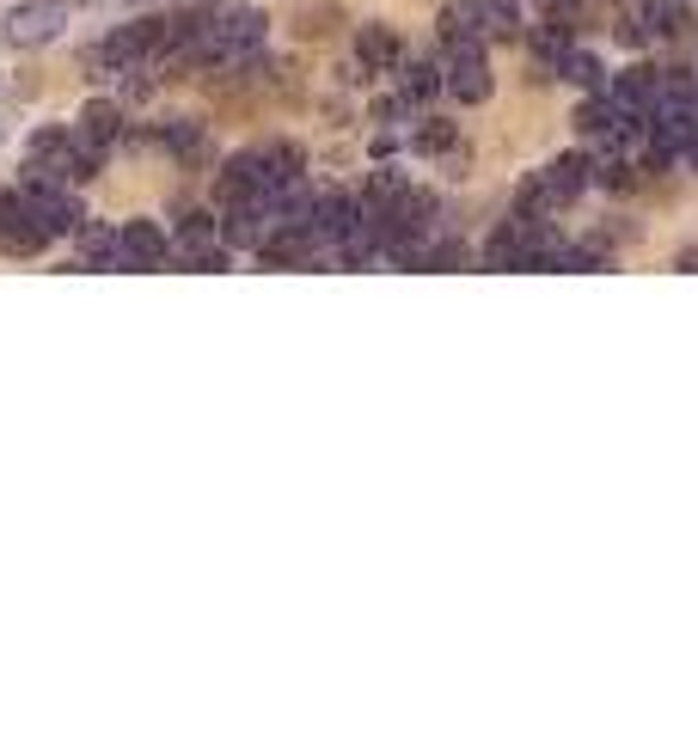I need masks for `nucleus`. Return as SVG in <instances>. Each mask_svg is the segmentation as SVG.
<instances>
[{"mask_svg":"<svg viewBox=\"0 0 698 734\" xmlns=\"http://www.w3.org/2000/svg\"><path fill=\"white\" fill-rule=\"evenodd\" d=\"M356 221H362V202H350L343 190H325V197H313V233L325 239V245L343 233V227H356Z\"/></svg>","mask_w":698,"mask_h":734,"instance_id":"obj_9","label":"nucleus"},{"mask_svg":"<svg viewBox=\"0 0 698 734\" xmlns=\"http://www.w3.org/2000/svg\"><path fill=\"white\" fill-rule=\"evenodd\" d=\"M398 197H405V178H398V171H374L368 190H362V214H368V221H386V214L398 209Z\"/></svg>","mask_w":698,"mask_h":734,"instance_id":"obj_12","label":"nucleus"},{"mask_svg":"<svg viewBox=\"0 0 698 734\" xmlns=\"http://www.w3.org/2000/svg\"><path fill=\"white\" fill-rule=\"evenodd\" d=\"M594 184H601V190H632V166H625L619 154H613V159H601V171H594Z\"/></svg>","mask_w":698,"mask_h":734,"instance_id":"obj_19","label":"nucleus"},{"mask_svg":"<svg viewBox=\"0 0 698 734\" xmlns=\"http://www.w3.org/2000/svg\"><path fill=\"white\" fill-rule=\"evenodd\" d=\"M178 263H190V270H221L227 263V233L215 214H185L178 221Z\"/></svg>","mask_w":698,"mask_h":734,"instance_id":"obj_3","label":"nucleus"},{"mask_svg":"<svg viewBox=\"0 0 698 734\" xmlns=\"http://www.w3.org/2000/svg\"><path fill=\"white\" fill-rule=\"evenodd\" d=\"M558 74H564V80H576V86H601V62H594V55H582V50H570L564 55V62H558Z\"/></svg>","mask_w":698,"mask_h":734,"instance_id":"obj_17","label":"nucleus"},{"mask_svg":"<svg viewBox=\"0 0 698 734\" xmlns=\"http://www.w3.org/2000/svg\"><path fill=\"white\" fill-rule=\"evenodd\" d=\"M533 50H540V55H558V62H564V55H570V25H564V19L540 25V31H533Z\"/></svg>","mask_w":698,"mask_h":734,"instance_id":"obj_18","label":"nucleus"},{"mask_svg":"<svg viewBox=\"0 0 698 734\" xmlns=\"http://www.w3.org/2000/svg\"><path fill=\"white\" fill-rule=\"evenodd\" d=\"M356 55L374 67V74H381V67H393V62H398V38H393L386 25H368V31L356 38Z\"/></svg>","mask_w":698,"mask_h":734,"instance_id":"obj_13","label":"nucleus"},{"mask_svg":"<svg viewBox=\"0 0 698 734\" xmlns=\"http://www.w3.org/2000/svg\"><path fill=\"white\" fill-rule=\"evenodd\" d=\"M448 92L460 98V105H485L490 98V62L472 50H448Z\"/></svg>","mask_w":698,"mask_h":734,"instance_id":"obj_5","label":"nucleus"},{"mask_svg":"<svg viewBox=\"0 0 698 734\" xmlns=\"http://www.w3.org/2000/svg\"><path fill=\"white\" fill-rule=\"evenodd\" d=\"M62 25H67L62 0H31V7H19V13L7 19V38H13L19 50H38V43L62 38Z\"/></svg>","mask_w":698,"mask_h":734,"instance_id":"obj_4","label":"nucleus"},{"mask_svg":"<svg viewBox=\"0 0 698 734\" xmlns=\"http://www.w3.org/2000/svg\"><path fill=\"white\" fill-rule=\"evenodd\" d=\"M258 159L270 166V178H277V184H294V178H301V154H294L289 141H270V147H258Z\"/></svg>","mask_w":698,"mask_h":734,"instance_id":"obj_15","label":"nucleus"},{"mask_svg":"<svg viewBox=\"0 0 698 734\" xmlns=\"http://www.w3.org/2000/svg\"><path fill=\"white\" fill-rule=\"evenodd\" d=\"M117 263L123 270H159L166 263V239H159V227H147V221H129L117 233Z\"/></svg>","mask_w":698,"mask_h":734,"instance_id":"obj_7","label":"nucleus"},{"mask_svg":"<svg viewBox=\"0 0 698 734\" xmlns=\"http://www.w3.org/2000/svg\"><path fill=\"white\" fill-rule=\"evenodd\" d=\"M258 251H264L277 270H301V263H313L319 251H325V239H319L313 227H270V239Z\"/></svg>","mask_w":698,"mask_h":734,"instance_id":"obj_6","label":"nucleus"},{"mask_svg":"<svg viewBox=\"0 0 698 734\" xmlns=\"http://www.w3.org/2000/svg\"><path fill=\"white\" fill-rule=\"evenodd\" d=\"M264 43V13L258 7H233V13H197V62L233 67Z\"/></svg>","mask_w":698,"mask_h":734,"instance_id":"obj_1","label":"nucleus"},{"mask_svg":"<svg viewBox=\"0 0 698 734\" xmlns=\"http://www.w3.org/2000/svg\"><path fill=\"white\" fill-rule=\"evenodd\" d=\"M448 86V74H441V67L435 62H410L405 67V98L410 105H423V98H435V92Z\"/></svg>","mask_w":698,"mask_h":734,"instance_id":"obj_14","label":"nucleus"},{"mask_svg":"<svg viewBox=\"0 0 698 734\" xmlns=\"http://www.w3.org/2000/svg\"><path fill=\"white\" fill-rule=\"evenodd\" d=\"M478 38H485V7L448 0V7H441V43H448V50H472Z\"/></svg>","mask_w":698,"mask_h":734,"instance_id":"obj_8","label":"nucleus"},{"mask_svg":"<svg viewBox=\"0 0 698 734\" xmlns=\"http://www.w3.org/2000/svg\"><path fill=\"white\" fill-rule=\"evenodd\" d=\"M454 141H460V129H454L448 117H423V129H417V147H423V154H448Z\"/></svg>","mask_w":698,"mask_h":734,"instance_id":"obj_16","label":"nucleus"},{"mask_svg":"<svg viewBox=\"0 0 698 734\" xmlns=\"http://www.w3.org/2000/svg\"><path fill=\"white\" fill-rule=\"evenodd\" d=\"M123 135V111L111 105V98H93V105L80 111V141H93V147H111Z\"/></svg>","mask_w":698,"mask_h":734,"instance_id":"obj_10","label":"nucleus"},{"mask_svg":"<svg viewBox=\"0 0 698 734\" xmlns=\"http://www.w3.org/2000/svg\"><path fill=\"white\" fill-rule=\"evenodd\" d=\"M588 159L582 154H570V159H552L545 171H533L528 178V190H521V209H533V214H552V209H564V202H576L582 190H588Z\"/></svg>","mask_w":698,"mask_h":734,"instance_id":"obj_2","label":"nucleus"},{"mask_svg":"<svg viewBox=\"0 0 698 734\" xmlns=\"http://www.w3.org/2000/svg\"><path fill=\"white\" fill-rule=\"evenodd\" d=\"M117 263V233L98 221H80V270H111Z\"/></svg>","mask_w":698,"mask_h":734,"instance_id":"obj_11","label":"nucleus"}]
</instances>
